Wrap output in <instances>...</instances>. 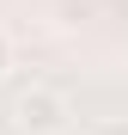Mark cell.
Masks as SVG:
<instances>
[{"instance_id":"obj_1","label":"cell","mask_w":128,"mask_h":135,"mask_svg":"<svg viewBox=\"0 0 128 135\" xmlns=\"http://www.w3.org/2000/svg\"><path fill=\"white\" fill-rule=\"evenodd\" d=\"M12 129L18 135H67L73 129L67 92H55V86H25V92L12 98Z\"/></svg>"},{"instance_id":"obj_2","label":"cell","mask_w":128,"mask_h":135,"mask_svg":"<svg viewBox=\"0 0 128 135\" xmlns=\"http://www.w3.org/2000/svg\"><path fill=\"white\" fill-rule=\"evenodd\" d=\"M85 135H128V117H98Z\"/></svg>"},{"instance_id":"obj_3","label":"cell","mask_w":128,"mask_h":135,"mask_svg":"<svg viewBox=\"0 0 128 135\" xmlns=\"http://www.w3.org/2000/svg\"><path fill=\"white\" fill-rule=\"evenodd\" d=\"M6 74H12V37L0 31V80H6Z\"/></svg>"}]
</instances>
